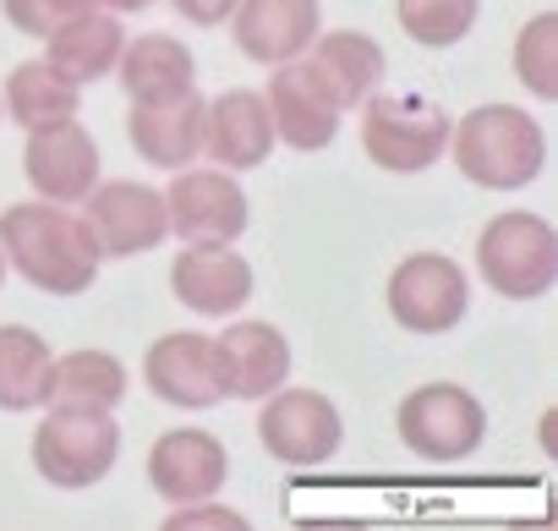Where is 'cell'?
<instances>
[{
	"mask_svg": "<svg viewBox=\"0 0 558 531\" xmlns=\"http://www.w3.org/2000/svg\"><path fill=\"white\" fill-rule=\"evenodd\" d=\"M88 7H116V12H143V7H154V0H88Z\"/></svg>",
	"mask_w": 558,
	"mask_h": 531,
	"instance_id": "4dcf8cb0",
	"label": "cell"
},
{
	"mask_svg": "<svg viewBox=\"0 0 558 531\" xmlns=\"http://www.w3.org/2000/svg\"><path fill=\"white\" fill-rule=\"evenodd\" d=\"M170 230L186 241H235L246 236V192L225 170H181L165 192Z\"/></svg>",
	"mask_w": 558,
	"mask_h": 531,
	"instance_id": "2e32d148",
	"label": "cell"
},
{
	"mask_svg": "<svg viewBox=\"0 0 558 531\" xmlns=\"http://www.w3.org/2000/svg\"><path fill=\"white\" fill-rule=\"evenodd\" d=\"M0 280H7V252H0Z\"/></svg>",
	"mask_w": 558,
	"mask_h": 531,
	"instance_id": "1f68e13d",
	"label": "cell"
},
{
	"mask_svg": "<svg viewBox=\"0 0 558 531\" xmlns=\"http://www.w3.org/2000/svg\"><path fill=\"white\" fill-rule=\"evenodd\" d=\"M230 28H235V50L246 61L286 67L313 50L324 12H318V0H235Z\"/></svg>",
	"mask_w": 558,
	"mask_h": 531,
	"instance_id": "7c38bea8",
	"label": "cell"
},
{
	"mask_svg": "<svg viewBox=\"0 0 558 531\" xmlns=\"http://www.w3.org/2000/svg\"><path fill=\"white\" fill-rule=\"evenodd\" d=\"M225 471H230V455L214 433L203 427H175V433H159L154 449H148V482L159 498L170 504H197V498H214L225 487Z\"/></svg>",
	"mask_w": 558,
	"mask_h": 531,
	"instance_id": "e0dca14e",
	"label": "cell"
},
{
	"mask_svg": "<svg viewBox=\"0 0 558 531\" xmlns=\"http://www.w3.org/2000/svg\"><path fill=\"white\" fill-rule=\"evenodd\" d=\"M170 291L192 313L230 318L252 297V269L241 252H230V241H186V252L170 263Z\"/></svg>",
	"mask_w": 558,
	"mask_h": 531,
	"instance_id": "4fadbf2b",
	"label": "cell"
},
{
	"mask_svg": "<svg viewBox=\"0 0 558 531\" xmlns=\"http://www.w3.org/2000/svg\"><path fill=\"white\" fill-rule=\"evenodd\" d=\"M476 269L482 280L509 297V302H536L553 291L558 280V241H553V225L531 208H509L498 219L482 225L476 236Z\"/></svg>",
	"mask_w": 558,
	"mask_h": 531,
	"instance_id": "3957f363",
	"label": "cell"
},
{
	"mask_svg": "<svg viewBox=\"0 0 558 531\" xmlns=\"http://www.w3.org/2000/svg\"><path fill=\"white\" fill-rule=\"evenodd\" d=\"M476 7L482 0H400V28L405 39H416L422 50H449L476 28Z\"/></svg>",
	"mask_w": 558,
	"mask_h": 531,
	"instance_id": "484cf974",
	"label": "cell"
},
{
	"mask_svg": "<svg viewBox=\"0 0 558 531\" xmlns=\"http://www.w3.org/2000/svg\"><path fill=\"white\" fill-rule=\"evenodd\" d=\"M126 132H132V148H137L148 165L186 170V165L203 154L208 105H203V94H181V99H165V105H132Z\"/></svg>",
	"mask_w": 558,
	"mask_h": 531,
	"instance_id": "ac0fdd59",
	"label": "cell"
},
{
	"mask_svg": "<svg viewBox=\"0 0 558 531\" xmlns=\"http://www.w3.org/2000/svg\"><path fill=\"white\" fill-rule=\"evenodd\" d=\"M170 7H175L186 23H197V28H219V23H230L235 0H170Z\"/></svg>",
	"mask_w": 558,
	"mask_h": 531,
	"instance_id": "f546056e",
	"label": "cell"
},
{
	"mask_svg": "<svg viewBox=\"0 0 558 531\" xmlns=\"http://www.w3.org/2000/svg\"><path fill=\"white\" fill-rule=\"evenodd\" d=\"M257 438H263V449L279 466H324L345 444V422H340V411H335L329 395L279 384L274 395H263Z\"/></svg>",
	"mask_w": 558,
	"mask_h": 531,
	"instance_id": "ba28073f",
	"label": "cell"
},
{
	"mask_svg": "<svg viewBox=\"0 0 558 531\" xmlns=\"http://www.w3.org/2000/svg\"><path fill=\"white\" fill-rule=\"evenodd\" d=\"M7 7V23L28 39H56L72 17L88 12V0H0Z\"/></svg>",
	"mask_w": 558,
	"mask_h": 531,
	"instance_id": "83f0119b",
	"label": "cell"
},
{
	"mask_svg": "<svg viewBox=\"0 0 558 531\" xmlns=\"http://www.w3.org/2000/svg\"><path fill=\"white\" fill-rule=\"evenodd\" d=\"M77 105H83V88L66 72H56L50 61H23L7 77V110L23 132H45L56 121H72Z\"/></svg>",
	"mask_w": 558,
	"mask_h": 531,
	"instance_id": "cb8c5ba5",
	"label": "cell"
},
{
	"mask_svg": "<svg viewBox=\"0 0 558 531\" xmlns=\"http://www.w3.org/2000/svg\"><path fill=\"white\" fill-rule=\"evenodd\" d=\"M23 170H28V186L45 203L66 208V203H83L99 186V148H94V137L72 116V121H56L45 132H28Z\"/></svg>",
	"mask_w": 558,
	"mask_h": 531,
	"instance_id": "8fae6325",
	"label": "cell"
},
{
	"mask_svg": "<svg viewBox=\"0 0 558 531\" xmlns=\"http://www.w3.org/2000/svg\"><path fill=\"white\" fill-rule=\"evenodd\" d=\"M313 72L329 83V94L340 99V110H362L367 94H378L384 83V45L356 34V28H335V34H318L313 50H307Z\"/></svg>",
	"mask_w": 558,
	"mask_h": 531,
	"instance_id": "44dd1931",
	"label": "cell"
},
{
	"mask_svg": "<svg viewBox=\"0 0 558 531\" xmlns=\"http://www.w3.org/2000/svg\"><path fill=\"white\" fill-rule=\"evenodd\" d=\"M449 148L465 181L487 192H520L542 176L547 165V137L542 126L514 110V105H482L460 126H449Z\"/></svg>",
	"mask_w": 558,
	"mask_h": 531,
	"instance_id": "7a4b0ae2",
	"label": "cell"
},
{
	"mask_svg": "<svg viewBox=\"0 0 558 531\" xmlns=\"http://www.w3.org/2000/svg\"><path fill=\"white\" fill-rule=\"evenodd\" d=\"M514 77L536 94V99H558V17L542 12L520 28L514 39Z\"/></svg>",
	"mask_w": 558,
	"mask_h": 531,
	"instance_id": "4316f807",
	"label": "cell"
},
{
	"mask_svg": "<svg viewBox=\"0 0 558 531\" xmlns=\"http://www.w3.org/2000/svg\"><path fill=\"white\" fill-rule=\"evenodd\" d=\"M121 50H126L121 23H116L110 12H94V7H88L83 17H72V23L50 39V56H45V61L83 88V83H94V77H110V72L121 67Z\"/></svg>",
	"mask_w": 558,
	"mask_h": 531,
	"instance_id": "7402d4cb",
	"label": "cell"
},
{
	"mask_svg": "<svg viewBox=\"0 0 558 531\" xmlns=\"http://www.w3.org/2000/svg\"><path fill=\"white\" fill-rule=\"evenodd\" d=\"M471 313V280L444 252H411L389 275V318L411 335H449Z\"/></svg>",
	"mask_w": 558,
	"mask_h": 531,
	"instance_id": "52a82bcc",
	"label": "cell"
},
{
	"mask_svg": "<svg viewBox=\"0 0 558 531\" xmlns=\"http://www.w3.org/2000/svg\"><path fill=\"white\" fill-rule=\"evenodd\" d=\"M88 230L99 241L105 257H132V252H148L170 236V214H165V197L143 181H99L88 192Z\"/></svg>",
	"mask_w": 558,
	"mask_h": 531,
	"instance_id": "30bf717a",
	"label": "cell"
},
{
	"mask_svg": "<svg viewBox=\"0 0 558 531\" xmlns=\"http://www.w3.org/2000/svg\"><path fill=\"white\" fill-rule=\"evenodd\" d=\"M186 526H225V531H246V515H235V509H219V504L197 498V504H181V509L170 515V531H186Z\"/></svg>",
	"mask_w": 558,
	"mask_h": 531,
	"instance_id": "f1b7e54d",
	"label": "cell"
},
{
	"mask_svg": "<svg viewBox=\"0 0 558 531\" xmlns=\"http://www.w3.org/2000/svg\"><path fill=\"white\" fill-rule=\"evenodd\" d=\"M214 367H219L225 395L263 400V395H274L279 384L291 378V346H286V335H279L274 324L241 318L225 335H214Z\"/></svg>",
	"mask_w": 558,
	"mask_h": 531,
	"instance_id": "9a60e30c",
	"label": "cell"
},
{
	"mask_svg": "<svg viewBox=\"0 0 558 531\" xmlns=\"http://www.w3.org/2000/svg\"><path fill=\"white\" fill-rule=\"evenodd\" d=\"M50 384H56V351L23 324H0V411L50 406Z\"/></svg>",
	"mask_w": 558,
	"mask_h": 531,
	"instance_id": "603a6c76",
	"label": "cell"
},
{
	"mask_svg": "<svg viewBox=\"0 0 558 531\" xmlns=\"http://www.w3.org/2000/svg\"><path fill=\"white\" fill-rule=\"evenodd\" d=\"M126 395V367L105 351H72L56 362V384H50V406H99L116 411Z\"/></svg>",
	"mask_w": 558,
	"mask_h": 531,
	"instance_id": "d4e9b609",
	"label": "cell"
},
{
	"mask_svg": "<svg viewBox=\"0 0 558 531\" xmlns=\"http://www.w3.org/2000/svg\"><path fill=\"white\" fill-rule=\"evenodd\" d=\"M449 116L427 99H395V94H367L362 99V154L389 170V176H416L438 165L449 148Z\"/></svg>",
	"mask_w": 558,
	"mask_h": 531,
	"instance_id": "5b68a950",
	"label": "cell"
},
{
	"mask_svg": "<svg viewBox=\"0 0 558 531\" xmlns=\"http://www.w3.org/2000/svg\"><path fill=\"white\" fill-rule=\"evenodd\" d=\"M274 116H268V99L252 94V88H225L214 105H208V137L203 148L225 165V170H252L274 154Z\"/></svg>",
	"mask_w": 558,
	"mask_h": 531,
	"instance_id": "d6986e66",
	"label": "cell"
},
{
	"mask_svg": "<svg viewBox=\"0 0 558 531\" xmlns=\"http://www.w3.org/2000/svg\"><path fill=\"white\" fill-rule=\"evenodd\" d=\"M143 378L165 406H181V411H208L225 400V384L214 367V340L192 335V329L159 335L143 357Z\"/></svg>",
	"mask_w": 558,
	"mask_h": 531,
	"instance_id": "5bb4252c",
	"label": "cell"
},
{
	"mask_svg": "<svg viewBox=\"0 0 558 531\" xmlns=\"http://www.w3.org/2000/svg\"><path fill=\"white\" fill-rule=\"evenodd\" d=\"M197 83V61L181 39L170 34H143V39H126L121 50V88L132 94V105H165V99H181L192 94Z\"/></svg>",
	"mask_w": 558,
	"mask_h": 531,
	"instance_id": "ffe728a7",
	"label": "cell"
},
{
	"mask_svg": "<svg viewBox=\"0 0 558 531\" xmlns=\"http://www.w3.org/2000/svg\"><path fill=\"white\" fill-rule=\"evenodd\" d=\"M395 427H400V444L422 460H465L482 433H487V411L482 400L465 389V384H422L400 400L395 411Z\"/></svg>",
	"mask_w": 558,
	"mask_h": 531,
	"instance_id": "8992f818",
	"label": "cell"
},
{
	"mask_svg": "<svg viewBox=\"0 0 558 531\" xmlns=\"http://www.w3.org/2000/svg\"><path fill=\"white\" fill-rule=\"evenodd\" d=\"M268 116H274V137L279 143H291L296 154H318L335 143L340 132V99L329 94V83L313 72L307 56L286 61V67H274V83H268Z\"/></svg>",
	"mask_w": 558,
	"mask_h": 531,
	"instance_id": "9c48e42d",
	"label": "cell"
},
{
	"mask_svg": "<svg viewBox=\"0 0 558 531\" xmlns=\"http://www.w3.org/2000/svg\"><path fill=\"white\" fill-rule=\"evenodd\" d=\"M0 252H7V263L39 291L50 297H77L94 286L99 275V241L88 230V219H77L72 208L61 203H17L0 214Z\"/></svg>",
	"mask_w": 558,
	"mask_h": 531,
	"instance_id": "6da1fadb",
	"label": "cell"
},
{
	"mask_svg": "<svg viewBox=\"0 0 558 531\" xmlns=\"http://www.w3.org/2000/svg\"><path fill=\"white\" fill-rule=\"evenodd\" d=\"M121 460V427L99 406H56L34 433V466L50 487H94Z\"/></svg>",
	"mask_w": 558,
	"mask_h": 531,
	"instance_id": "277c9868",
	"label": "cell"
}]
</instances>
